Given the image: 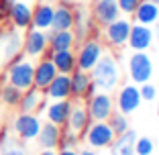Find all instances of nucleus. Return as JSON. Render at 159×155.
<instances>
[{
	"label": "nucleus",
	"instance_id": "nucleus-1",
	"mask_svg": "<svg viewBox=\"0 0 159 155\" xmlns=\"http://www.w3.org/2000/svg\"><path fill=\"white\" fill-rule=\"evenodd\" d=\"M92 82L96 84V88H102V90H112L118 82V67H116V61L112 57H100L98 63L92 67Z\"/></svg>",
	"mask_w": 159,
	"mask_h": 155
},
{
	"label": "nucleus",
	"instance_id": "nucleus-2",
	"mask_svg": "<svg viewBox=\"0 0 159 155\" xmlns=\"http://www.w3.org/2000/svg\"><path fill=\"white\" fill-rule=\"evenodd\" d=\"M33 74H35V66L27 59H19V61H10L8 70H6V82L12 86H16L19 90H29L33 86Z\"/></svg>",
	"mask_w": 159,
	"mask_h": 155
},
{
	"label": "nucleus",
	"instance_id": "nucleus-3",
	"mask_svg": "<svg viewBox=\"0 0 159 155\" xmlns=\"http://www.w3.org/2000/svg\"><path fill=\"white\" fill-rule=\"evenodd\" d=\"M12 129L20 141H33V139H37L39 131H41V121L33 112H20L14 118Z\"/></svg>",
	"mask_w": 159,
	"mask_h": 155
},
{
	"label": "nucleus",
	"instance_id": "nucleus-4",
	"mask_svg": "<svg viewBox=\"0 0 159 155\" xmlns=\"http://www.w3.org/2000/svg\"><path fill=\"white\" fill-rule=\"evenodd\" d=\"M114 137L116 135L106 121H96L94 125L86 127V139L92 147H110Z\"/></svg>",
	"mask_w": 159,
	"mask_h": 155
},
{
	"label": "nucleus",
	"instance_id": "nucleus-5",
	"mask_svg": "<svg viewBox=\"0 0 159 155\" xmlns=\"http://www.w3.org/2000/svg\"><path fill=\"white\" fill-rule=\"evenodd\" d=\"M102 57V47H100L98 41H86L84 45H82V49H80V53L75 55V66H78V70H84V71H90L96 63H98V59Z\"/></svg>",
	"mask_w": 159,
	"mask_h": 155
},
{
	"label": "nucleus",
	"instance_id": "nucleus-6",
	"mask_svg": "<svg viewBox=\"0 0 159 155\" xmlns=\"http://www.w3.org/2000/svg\"><path fill=\"white\" fill-rule=\"evenodd\" d=\"M129 71H131L133 82H137V84H145V82L151 78V74H153L151 59L143 51H137L135 55L131 57V61H129Z\"/></svg>",
	"mask_w": 159,
	"mask_h": 155
},
{
	"label": "nucleus",
	"instance_id": "nucleus-7",
	"mask_svg": "<svg viewBox=\"0 0 159 155\" xmlns=\"http://www.w3.org/2000/svg\"><path fill=\"white\" fill-rule=\"evenodd\" d=\"M88 114L94 121H108L112 114V100L108 94H94L88 102Z\"/></svg>",
	"mask_w": 159,
	"mask_h": 155
},
{
	"label": "nucleus",
	"instance_id": "nucleus-8",
	"mask_svg": "<svg viewBox=\"0 0 159 155\" xmlns=\"http://www.w3.org/2000/svg\"><path fill=\"white\" fill-rule=\"evenodd\" d=\"M47 45H49V41H47V33H45V31L35 29V27L29 29L27 37H25V55L39 57V55L45 53Z\"/></svg>",
	"mask_w": 159,
	"mask_h": 155
},
{
	"label": "nucleus",
	"instance_id": "nucleus-9",
	"mask_svg": "<svg viewBox=\"0 0 159 155\" xmlns=\"http://www.w3.org/2000/svg\"><path fill=\"white\" fill-rule=\"evenodd\" d=\"M129 33H131V25H129V21H125V19H116L110 25H106V39H108L110 45H114V47L125 45V43L129 41Z\"/></svg>",
	"mask_w": 159,
	"mask_h": 155
},
{
	"label": "nucleus",
	"instance_id": "nucleus-10",
	"mask_svg": "<svg viewBox=\"0 0 159 155\" xmlns=\"http://www.w3.org/2000/svg\"><path fill=\"white\" fill-rule=\"evenodd\" d=\"M74 8L70 2H61L55 10H53V23H51V31H70L74 29Z\"/></svg>",
	"mask_w": 159,
	"mask_h": 155
},
{
	"label": "nucleus",
	"instance_id": "nucleus-11",
	"mask_svg": "<svg viewBox=\"0 0 159 155\" xmlns=\"http://www.w3.org/2000/svg\"><path fill=\"white\" fill-rule=\"evenodd\" d=\"M57 75V70L53 66L51 59H43L35 66V74H33V86L39 90H45L47 86L53 82V78Z\"/></svg>",
	"mask_w": 159,
	"mask_h": 155
},
{
	"label": "nucleus",
	"instance_id": "nucleus-12",
	"mask_svg": "<svg viewBox=\"0 0 159 155\" xmlns=\"http://www.w3.org/2000/svg\"><path fill=\"white\" fill-rule=\"evenodd\" d=\"M45 94L47 98L51 100H66L71 96V90H70V74H57L53 78V82L45 88Z\"/></svg>",
	"mask_w": 159,
	"mask_h": 155
},
{
	"label": "nucleus",
	"instance_id": "nucleus-13",
	"mask_svg": "<svg viewBox=\"0 0 159 155\" xmlns=\"http://www.w3.org/2000/svg\"><path fill=\"white\" fill-rule=\"evenodd\" d=\"M8 19L12 21V25L16 29H29L31 27V21H33V8L27 4V2H12L10 4V14Z\"/></svg>",
	"mask_w": 159,
	"mask_h": 155
},
{
	"label": "nucleus",
	"instance_id": "nucleus-14",
	"mask_svg": "<svg viewBox=\"0 0 159 155\" xmlns=\"http://www.w3.org/2000/svg\"><path fill=\"white\" fill-rule=\"evenodd\" d=\"M151 39H153V33L149 31L147 25L137 23L135 27H131V33H129V45H131L135 51H145L151 45Z\"/></svg>",
	"mask_w": 159,
	"mask_h": 155
},
{
	"label": "nucleus",
	"instance_id": "nucleus-15",
	"mask_svg": "<svg viewBox=\"0 0 159 155\" xmlns=\"http://www.w3.org/2000/svg\"><path fill=\"white\" fill-rule=\"evenodd\" d=\"M94 14H96V21L106 27V25H110L112 21L118 19L120 8H118L116 0H98L96 6H94Z\"/></svg>",
	"mask_w": 159,
	"mask_h": 155
},
{
	"label": "nucleus",
	"instance_id": "nucleus-16",
	"mask_svg": "<svg viewBox=\"0 0 159 155\" xmlns=\"http://www.w3.org/2000/svg\"><path fill=\"white\" fill-rule=\"evenodd\" d=\"M70 112H71V102L67 98L55 100L53 104L47 106V118H49V122H53L57 127H66L67 118H70Z\"/></svg>",
	"mask_w": 159,
	"mask_h": 155
},
{
	"label": "nucleus",
	"instance_id": "nucleus-17",
	"mask_svg": "<svg viewBox=\"0 0 159 155\" xmlns=\"http://www.w3.org/2000/svg\"><path fill=\"white\" fill-rule=\"evenodd\" d=\"M90 84H92V78H90L88 71L75 67L70 74V90H71V96H74V98H84V96L88 94Z\"/></svg>",
	"mask_w": 159,
	"mask_h": 155
},
{
	"label": "nucleus",
	"instance_id": "nucleus-18",
	"mask_svg": "<svg viewBox=\"0 0 159 155\" xmlns=\"http://www.w3.org/2000/svg\"><path fill=\"white\" fill-rule=\"evenodd\" d=\"M141 92L135 88V86H125L120 90V94H118V106H120V112L129 114L133 110H137L141 104Z\"/></svg>",
	"mask_w": 159,
	"mask_h": 155
},
{
	"label": "nucleus",
	"instance_id": "nucleus-19",
	"mask_svg": "<svg viewBox=\"0 0 159 155\" xmlns=\"http://www.w3.org/2000/svg\"><path fill=\"white\" fill-rule=\"evenodd\" d=\"M135 143H137V135L131 131H125L122 135H116L112 141V155H135Z\"/></svg>",
	"mask_w": 159,
	"mask_h": 155
},
{
	"label": "nucleus",
	"instance_id": "nucleus-20",
	"mask_svg": "<svg viewBox=\"0 0 159 155\" xmlns=\"http://www.w3.org/2000/svg\"><path fill=\"white\" fill-rule=\"evenodd\" d=\"M53 6L43 2V4H37L33 10V21H31V27L35 29H41V31H47L51 29V23H53Z\"/></svg>",
	"mask_w": 159,
	"mask_h": 155
},
{
	"label": "nucleus",
	"instance_id": "nucleus-21",
	"mask_svg": "<svg viewBox=\"0 0 159 155\" xmlns=\"http://www.w3.org/2000/svg\"><path fill=\"white\" fill-rule=\"evenodd\" d=\"M59 137H61V127H57L53 122H47V125H41L37 139L43 149H55L59 145Z\"/></svg>",
	"mask_w": 159,
	"mask_h": 155
},
{
	"label": "nucleus",
	"instance_id": "nucleus-22",
	"mask_svg": "<svg viewBox=\"0 0 159 155\" xmlns=\"http://www.w3.org/2000/svg\"><path fill=\"white\" fill-rule=\"evenodd\" d=\"M51 61L55 66L57 74H71L75 70V55L71 49H61V51H53Z\"/></svg>",
	"mask_w": 159,
	"mask_h": 155
},
{
	"label": "nucleus",
	"instance_id": "nucleus-23",
	"mask_svg": "<svg viewBox=\"0 0 159 155\" xmlns=\"http://www.w3.org/2000/svg\"><path fill=\"white\" fill-rule=\"evenodd\" d=\"M90 125V114H88V108L82 106V104H71V112L70 118H67V127L71 129L74 133L80 131H86V127Z\"/></svg>",
	"mask_w": 159,
	"mask_h": 155
},
{
	"label": "nucleus",
	"instance_id": "nucleus-24",
	"mask_svg": "<svg viewBox=\"0 0 159 155\" xmlns=\"http://www.w3.org/2000/svg\"><path fill=\"white\" fill-rule=\"evenodd\" d=\"M49 41V49L53 51H61V49H71L75 41V35L70 31H51V35H47Z\"/></svg>",
	"mask_w": 159,
	"mask_h": 155
},
{
	"label": "nucleus",
	"instance_id": "nucleus-25",
	"mask_svg": "<svg viewBox=\"0 0 159 155\" xmlns=\"http://www.w3.org/2000/svg\"><path fill=\"white\" fill-rule=\"evenodd\" d=\"M0 49H2V57L4 59H12L16 53H19L20 49V37L19 33H14V31H10V33H2L0 35Z\"/></svg>",
	"mask_w": 159,
	"mask_h": 155
},
{
	"label": "nucleus",
	"instance_id": "nucleus-26",
	"mask_svg": "<svg viewBox=\"0 0 159 155\" xmlns=\"http://www.w3.org/2000/svg\"><path fill=\"white\" fill-rule=\"evenodd\" d=\"M133 14L137 16V23H141V25H151V23H155V21L159 19V4L145 0V2H141V4L137 6V10Z\"/></svg>",
	"mask_w": 159,
	"mask_h": 155
},
{
	"label": "nucleus",
	"instance_id": "nucleus-27",
	"mask_svg": "<svg viewBox=\"0 0 159 155\" xmlns=\"http://www.w3.org/2000/svg\"><path fill=\"white\" fill-rule=\"evenodd\" d=\"M43 100L41 96V90L31 86L29 90H23V96H20V102H19V108L20 112H35L39 108V102Z\"/></svg>",
	"mask_w": 159,
	"mask_h": 155
},
{
	"label": "nucleus",
	"instance_id": "nucleus-28",
	"mask_svg": "<svg viewBox=\"0 0 159 155\" xmlns=\"http://www.w3.org/2000/svg\"><path fill=\"white\" fill-rule=\"evenodd\" d=\"M20 96H23V90H19L16 86L8 84V82L0 88V100H2L6 106H19Z\"/></svg>",
	"mask_w": 159,
	"mask_h": 155
},
{
	"label": "nucleus",
	"instance_id": "nucleus-29",
	"mask_svg": "<svg viewBox=\"0 0 159 155\" xmlns=\"http://www.w3.org/2000/svg\"><path fill=\"white\" fill-rule=\"evenodd\" d=\"M108 125L114 131V135H122L125 131H129V121H126V116H122V112L120 114H110Z\"/></svg>",
	"mask_w": 159,
	"mask_h": 155
},
{
	"label": "nucleus",
	"instance_id": "nucleus-30",
	"mask_svg": "<svg viewBox=\"0 0 159 155\" xmlns=\"http://www.w3.org/2000/svg\"><path fill=\"white\" fill-rule=\"evenodd\" d=\"M78 141H80V137L70 129V131L61 133V137H59V147H61V149H75V147H78Z\"/></svg>",
	"mask_w": 159,
	"mask_h": 155
},
{
	"label": "nucleus",
	"instance_id": "nucleus-31",
	"mask_svg": "<svg viewBox=\"0 0 159 155\" xmlns=\"http://www.w3.org/2000/svg\"><path fill=\"white\" fill-rule=\"evenodd\" d=\"M151 151H153V143H151V139H137L135 153H139V155H151Z\"/></svg>",
	"mask_w": 159,
	"mask_h": 155
},
{
	"label": "nucleus",
	"instance_id": "nucleus-32",
	"mask_svg": "<svg viewBox=\"0 0 159 155\" xmlns=\"http://www.w3.org/2000/svg\"><path fill=\"white\" fill-rule=\"evenodd\" d=\"M116 4H118V8H120L122 12L133 14L137 10V6L141 4V0H116Z\"/></svg>",
	"mask_w": 159,
	"mask_h": 155
},
{
	"label": "nucleus",
	"instance_id": "nucleus-33",
	"mask_svg": "<svg viewBox=\"0 0 159 155\" xmlns=\"http://www.w3.org/2000/svg\"><path fill=\"white\" fill-rule=\"evenodd\" d=\"M4 151H2V155H27L25 153V149L19 145V143H14V141H6L4 145Z\"/></svg>",
	"mask_w": 159,
	"mask_h": 155
},
{
	"label": "nucleus",
	"instance_id": "nucleus-34",
	"mask_svg": "<svg viewBox=\"0 0 159 155\" xmlns=\"http://www.w3.org/2000/svg\"><path fill=\"white\" fill-rule=\"evenodd\" d=\"M139 92H141V98H143V100H155V94H157L155 88L151 84H147V82H145V86H143Z\"/></svg>",
	"mask_w": 159,
	"mask_h": 155
},
{
	"label": "nucleus",
	"instance_id": "nucleus-35",
	"mask_svg": "<svg viewBox=\"0 0 159 155\" xmlns=\"http://www.w3.org/2000/svg\"><path fill=\"white\" fill-rule=\"evenodd\" d=\"M10 4H12V2H8V0H0V21H6V19H8Z\"/></svg>",
	"mask_w": 159,
	"mask_h": 155
},
{
	"label": "nucleus",
	"instance_id": "nucleus-36",
	"mask_svg": "<svg viewBox=\"0 0 159 155\" xmlns=\"http://www.w3.org/2000/svg\"><path fill=\"white\" fill-rule=\"evenodd\" d=\"M6 141H8V131H6V129H2V133H0V145H4Z\"/></svg>",
	"mask_w": 159,
	"mask_h": 155
},
{
	"label": "nucleus",
	"instance_id": "nucleus-37",
	"mask_svg": "<svg viewBox=\"0 0 159 155\" xmlns=\"http://www.w3.org/2000/svg\"><path fill=\"white\" fill-rule=\"evenodd\" d=\"M57 155H78V153H75L74 149H61V151H59Z\"/></svg>",
	"mask_w": 159,
	"mask_h": 155
},
{
	"label": "nucleus",
	"instance_id": "nucleus-38",
	"mask_svg": "<svg viewBox=\"0 0 159 155\" xmlns=\"http://www.w3.org/2000/svg\"><path fill=\"white\" fill-rule=\"evenodd\" d=\"M39 155H57V153H55V149H43Z\"/></svg>",
	"mask_w": 159,
	"mask_h": 155
},
{
	"label": "nucleus",
	"instance_id": "nucleus-39",
	"mask_svg": "<svg viewBox=\"0 0 159 155\" xmlns=\"http://www.w3.org/2000/svg\"><path fill=\"white\" fill-rule=\"evenodd\" d=\"M78 155H96L94 151H90V149H86V151H82V153H78Z\"/></svg>",
	"mask_w": 159,
	"mask_h": 155
},
{
	"label": "nucleus",
	"instance_id": "nucleus-40",
	"mask_svg": "<svg viewBox=\"0 0 159 155\" xmlns=\"http://www.w3.org/2000/svg\"><path fill=\"white\" fill-rule=\"evenodd\" d=\"M41 2H47V4H51V2H57V0H41Z\"/></svg>",
	"mask_w": 159,
	"mask_h": 155
},
{
	"label": "nucleus",
	"instance_id": "nucleus-41",
	"mask_svg": "<svg viewBox=\"0 0 159 155\" xmlns=\"http://www.w3.org/2000/svg\"><path fill=\"white\" fill-rule=\"evenodd\" d=\"M149 2H155V4H159V0H149Z\"/></svg>",
	"mask_w": 159,
	"mask_h": 155
},
{
	"label": "nucleus",
	"instance_id": "nucleus-42",
	"mask_svg": "<svg viewBox=\"0 0 159 155\" xmlns=\"http://www.w3.org/2000/svg\"><path fill=\"white\" fill-rule=\"evenodd\" d=\"M157 37H159V27H157Z\"/></svg>",
	"mask_w": 159,
	"mask_h": 155
},
{
	"label": "nucleus",
	"instance_id": "nucleus-43",
	"mask_svg": "<svg viewBox=\"0 0 159 155\" xmlns=\"http://www.w3.org/2000/svg\"><path fill=\"white\" fill-rule=\"evenodd\" d=\"M8 2H16V0H8Z\"/></svg>",
	"mask_w": 159,
	"mask_h": 155
},
{
	"label": "nucleus",
	"instance_id": "nucleus-44",
	"mask_svg": "<svg viewBox=\"0 0 159 155\" xmlns=\"http://www.w3.org/2000/svg\"><path fill=\"white\" fill-rule=\"evenodd\" d=\"M157 114H159V110H157Z\"/></svg>",
	"mask_w": 159,
	"mask_h": 155
}]
</instances>
